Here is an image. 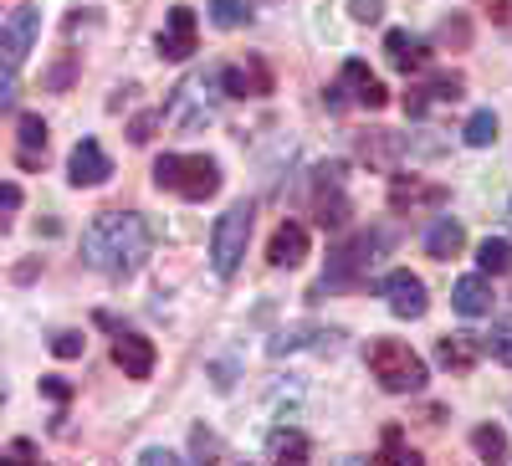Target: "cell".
<instances>
[{"instance_id": "cell-1", "label": "cell", "mask_w": 512, "mask_h": 466, "mask_svg": "<svg viewBox=\"0 0 512 466\" xmlns=\"http://www.w3.org/2000/svg\"><path fill=\"white\" fill-rule=\"evenodd\" d=\"M149 221L139 216V210H103V216L82 231V262H88L93 272L103 277H134L149 257Z\"/></svg>"}, {"instance_id": "cell-2", "label": "cell", "mask_w": 512, "mask_h": 466, "mask_svg": "<svg viewBox=\"0 0 512 466\" xmlns=\"http://www.w3.org/2000/svg\"><path fill=\"white\" fill-rule=\"evenodd\" d=\"M364 364H369V374H374V385L390 390V395H420L425 379H431L425 359L405 344V338H369Z\"/></svg>"}, {"instance_id": "cell-3", "label": "cell", "mask_w": 512, "mask_h": 466, "mask_svg": "<svg viewBox=\"0 0 512 466\" xmlns=\"http://www.w3.org/2000/svg\"><path fill=\"white\" fill-rule=\"evenodd\" d=\"M154 185L180 195V200H210L221 190V164L210 154H159L154 159Z\"/></svg>"}, {"instance_id": "cell-4", "label": "cell", "mask_w": 512, "mask_h": 466, "mask_svg": "<svg viewBox=\"0 0 512 466\" xmlns=\"http://www.w3.org/2000/svg\"><path fill=\"white\" fill-rule=\"evenodd\" d=\"M251 221H256L251 200L231 205L226 216H216V231H210V267H216V277H236L241 272V257L251 246Z\"/></svg>"}, {"instance_id": "cell-5", "label": "cell", "mask_w": 512, "mask_h": 466, "mask_svg": "<svg viewBox=\"0 0 512 466\" xmlns=\"http://www.w3.org/2000/svg\"><path fill=\"white\" fill-rule=\"evenodd\" d=\"M390 246H395V236L384 231V226L359 231L349 246H338V251H333V267H328V277H323V292H328V287H344V282H359V277H364Z\"/></svg>"}, {"instance_id": "cell-6", "label": "cell", "mask_w": 512, "mask_h": 466, "mask_svg": "<svg viewBox=\"0 0 512 466\" xmlns=\"http://www.w3.org/2000/svg\"><path fill=\"white\" fill-rule=\"evenodd\" d=\"M41 41V6H16L0 26V57H6V72H21V62L31 57V47Z\"/></svg>"}, {"instance_id": "cell-7", "label": "cell", "mask_w": 512, "mask_h": 466, "mask_svg": "<svg viewBox=\"0 0 512 466\" xmlns=\"http://www.w3.org/2000/svg\"><path fill=\"white\" fill-rule=\"evenodd\" d=\"M379 298L390 303V313H395V318H410V323L431 313V292H425V282H420L410 267L384 272V277H379Z\"/></svg>"}, {"instance_id": "cell-8", "label": "cell", "mask_w": 512, "mask_h": 466, "mask_svg": "<svg viewBox=\"0 0 512 466\" xmlns=\"http://www.w3.org/2000/svg\"><path fill=\"white\" fill-rule=\"evenodd\" d=\"M154 47H159L164 62H185V57H195V52H200V21H195V11H190V6H169L164 31H159Z\"/></svg>"}, {"instance_id": "cell-9", "label": "cell", "mask_w": 512, "mask_h": 466, "mask_svg": "<svg viewBox=\"0 0 512 466\" xmlns=\"http://www.w3.org/2000/svg\"><path fill=\"white\" fill-rule=\"evenodd\" d=\"M67 180H72L77 190H98V185L113 180V159L103 154L98 139H77V144H72V154H67Z\"/></svg>"}, {"instance_id": "cell-10", "label": "cell", "mask_w": 512, "mask_h": 466, "mask_svg": "<svg viewBox=\"0 0 512 466\" xmlns=\"http://www.w3.org/2000/svg\"><path fill=\"white\" fill-rule=\"evenodd\" d=\"M113 364L123 369V379H149L154 364H159L154 338H144V333H134V328H118V333H113Z\"/></svg>"}, {"instance_id": "cell-11", "label": "cell", "mask_w": 512, "mask_h": 466, "mask_svg": "<svg viewBox=\"0 0 512 466\" xmlns=\"http://www.w3.org/2000/svg\"><path fill=\"white\" fill-rule=\"evenodd\" d=\"M338 82H344V88L354 93V103H359V108H369V113H379L384 103H390V88H384V82L369 72V62H359V57H349V62H344Z\"/></svg>"}, {"instance_id": "cell-12", "label": "cell", "mask_w": 512, "mask_h": 466, "mask_svg": "<svg viewBox=\"0 0 512 466\" xmlns=\"http://www.w3.org/2000/svg\"><path fill=\"white\" fill-rule=\"evenodd\" d=\"M267 262L272 267H303L308 262V226L303 221H282L267 241Z\"/></svg>"}, {"instance_id": "cell-13", "label": "cell", "mask_w": 512, "mask_h": 466, "mask_svg": "<svg viewBox=\"0 0 512 466\" xmlns=\"http://www.w3.org/2000/svg\"><path fill=\"white\" fill-rule=\"evenodd\" d=\"M16 164L21 169L47 164V123H41V113H21L16 118Z\"/></svg>"}, {"instance_id": "cell-14", "label": "cell", "mask_w": 512, "mask_h": 466, "mask_svg": "<svg viewBox=\"0 0 512 466\" xmlns=\"http://www.w3.org/2000/svg\"><path fill=\"white\" fill-rule=\"evenodd\" d=\"M461 88H466V82L456 77V72H441V77H431V82H415V88L405 93V113H425V108H431V103H456L461 98Z\"/></svg>"}, {"instance_id": "cell-15", "label": "cell", "mask_w": 512, "mask_h": 466, "mask_svg": "<svg viewBox=\"0 0 512 466\" xmlns=\"http://www.w3.org/2000/svg\"><path fill=\"white\" fill-rule=\"evenodd\" d=\"M384 57H390L395 72H425V67H431V52H425V41L410 36V31H384Z\"/></svg>"}, {"instance_id": "cell-16", "label": "cell", "mask_w": 512, "mask_h": 466, "mask_svg": "<svg viewBox=\"0 0 512 466\" xmlns=\"http://www.w3.org/2000/svg\"><path fill=\"white\" fill-rule=\"evenodd\" d=\"M451 308H456L461 318H487V313H492V282H487V272H482V277H456Z\"/></svg>"}, {"instance_id": "cell-17", "label": "cell", "mask_w": 512, "mask_h": 466, "mask_svg": "<svg viewBox=\"0 0 512 466\" xmlns=\"http://www.w3.org/2000/svg\"><path fill=\"white\" fill-rule=\"evenodd\" d=\"M221 88H226V98H262V93H272V77H267L262 62H251V67H221Z\"/></svg>"}, {"instance_id": "cell-18", "label": "cell", "mask_w": 512, "mask_h": 466, "mask_svg": "<svg viewBox=\"0 0 512 466\" xmlns=\"http://www.w3.org/2000/svg\"><path fill=\"white\" fill-rule=\"evenodd\" d=\"M461 246H466V226L456 216H436V226L425 231V257L451 262V257H461Z\"/></svg>"}, {"instance_id": "cell-19", "label": "cell", "mask_w": 512, "mask_h": 466, "mask_svg": "<svg viewBox=\"0 0 512 466\" xmlns=\"http://www.w3.org/2000/svg\"><path fill=\"white\" fill-rule=\"evenodd\" d=\"M482 354H487V349H482V338H472V333H446L441 344H436V359H441L446 369H456V374L477 369Z\"/></svg>"}, {"instance_id": "cell-20", "label": "cell", "mask_w": 512, "mask_h": 466, "mask_svg": "<svg viewBox=\"0 0 512 466\" xmlns=\"http://www.w3.org/2000/svg\"><path fill=\"white\" fill-rule=\"evenodd\" d=\"M267 456H272V461H308V456H313V441H308L303 431H292V426H277V431L267 436Z\"/></svg>"}, {"instance_id": "cell-21", "label": "cell", "mask_w": 512, "mask_h": 466, "mask_svg": "<svg viewBox=\"0 0 512 466\" xmlns=\"http://www.w3.org/2000/svg\"><path fill=\"white\" fill-rule=\"evenodd\" d=\"M441 200H446V190H441V185H415V180H410V185H405V180H395V185H390V205H395V210L441 205Z\"/></svg>"}, {"instance_id": "cell-22", "label": "cell", "mask_w": 512, "mask_h": 466, "mask_svg": "<svg viewBox=\"0 0 512 466\" xmlns=\"http://www.w3.org/2000/svg\"><path fill=\"white\" fill-rule=\"evenodd\" d=\"M477 267H482L487 277H507V272H512V241L487 236V241L477 246Z\"/></svg>"}, {"instance_id": "cell-23", "label": "cell", "mask_w": 512, "mask_h": 466, "mask_svg": "<svg viewBox=\"0 0 512 466\" xmlns=\"http://www.w3.org/2000/svg\"><path fill=\"white\" fill-rule=\"evenodd\" d=\"M461 139L472 144V149H487V144H497V113H492V108H477L472 118H466Z\"/></svg>"}, {"instance_id": "cell-24", "label": "cell", "mask_w": 512, "mask_h": 466, "mask_svg": "<svg viewBox=\"0 0 512 466\" xmlns=\"http://www.w3.org/2000/svg\"><path fill=\"white\" fill-rule=\"evenodd\" d=\"M482 349H487L497 364H507V369H512V318H497V323L482 333Z\"/></svg>"}, {"instance_id": "cell-25", "label": "cell", "mask_w": 512, "mask_h": 466, "mask_svg": "<svg viewBox=\"0 0 512 466\" xmlns=\"http://www.w3.org/2000/svg\"><path fill=\"white\" fill-rule=\"evenodd\" d=\"M210 21H216L221 31H236V26L251 21V11L241 6V0H210Z\"/></svg>"}, {"instance_id": "cell-26", "label": "cell", "mask_w": 512, "mask_h": 466, "mask_svg": "<svg viewBox=\"0 0 512 466\" xmlns=\"http://www.w3.org/2000/svg\"><path fill=\"white\" fill-rule=\"evenodd\" d=\"M472 446H477V456H487V461H502V456H507V436H502L497 426H477V431H472Z\"/></svg>"}, {"instance_id": "cell-27", "label": "cell", "mask_w": 512, "mask_h": 466, "mask_svg": "<svg viewBox=\"0 0 512 466\" xmlns=\"http://www.w3.org/2000/svg\"><path fill=\"white\" fill-rule=\"evenodd\" d=\"M313 338H323L318 328H282L272 344H267V354H292V349H303V344H313Z\"/></svg>"}, {"instance_id": "cell-28", "label": "cell", "mask_w": 512, "mask_h": 466, "mask_svg": "<svg viewBox=\"0 0 512 466\" xmlns=\"http://www.w3.org/2000/svg\"><path fill=\"white\" fill-rule=\"evenodd\" d=\"M379 461H420V451H405L400 426H390V431H384V451H379Z\"/></svg>"}, {"instance_id": "cell-29", "label": "cell", "mask_w": 512, "mask_h": 466, "mask_svg": "<svg viewBox=\"0 0 512 466\" xmlns=\"http://www.w3.org/2000/svg\"><path fill=\"white\" fill-rule=\"evenodd\" d=\"M82 344H88V338L67 328V333H57V338H52V354H57V359H77V354H82Z\"/></svg>"}, {"instance_id": "cell-30", "label": "cell", "mask_w": 512, "mask_h": 466, "mask_svg": "<svg viewBox=\"0 0 512 466\" xmlns=\"http://www.w3.org/2000/svg\"><path fill=\"white\" fill-rule=\"evenodd\" d=\"M354 21L359 26H379L384 21V6H379V0H354Z\"/></svg>"}, {"instance_id": "cell-31", "label": "cell", "mask_w": 512, "mask_h": 466, "mask_svg": "<svg viewBox=\"0 0 512 466\" xmlns=\"http://www.w3.org/2000/svg\"><path fill=\"white\" fill-rule=\"evenodd\" d=\"M41 395H47V400H57V405H67L72 385H67V379H57V374H47V379H41Z\"/></svg>"}, {"instance_id": "cell-32", "label": "cell", "mask_w": 512, "mask_h": 466, "mask_svg": "<svg viewBox=\"0 0 512 466\" xmlns=\"http://www.w3.org/2000/svg\"><path fill=\"white\" fill-rule=\"evenodd\" d=\"M144 466H180V456L169 451V446H144V456H139Z\"/></svg>"}, {"instance_id": "cell-33", "label": "cell", "mask_w": 512, "mask_h": 466, "mask_svg": "<svg viewBox=\"0 0 512 466\" xmlns=\"http://www.w3.org/2000/svg\"><path fill=\"white\" fill-rule=\"evenodd\" d=\"M0 205H6L11 216H16V210H21V185H6V190H0Z\"/></svg>"}, {"instance_id": "cell-34", "label": "cell", "mask_w": 512, "mask_h": 466, "mask_svg": "<svg viewBox=\"0 0 512 466\" xmlns=\"http://www.w3.org/2000/svg\"><path fill=\"white\" fill-rule=\"evenodd\" d=\"M507 231H512V200H507Z\"/></svg>"}]
</instances>
